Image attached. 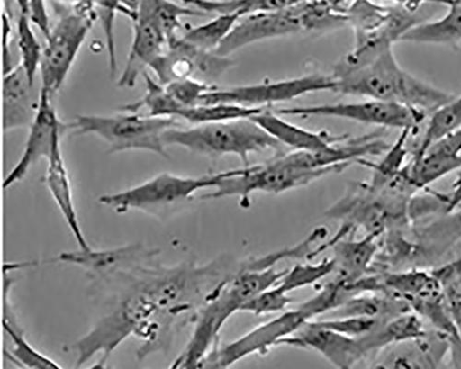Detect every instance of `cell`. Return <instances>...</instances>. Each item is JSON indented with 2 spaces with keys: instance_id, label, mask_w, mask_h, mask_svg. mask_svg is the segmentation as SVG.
<instances>
[{
  "instance_id": "obj_10",
  "label": "cell",
  "mask_w": 461,
  "mask_h": 369,
  "mask_svg": "<svg viewBox=\"0 0 461 369\" xmlns=\"http://www.w3.org/2000/svg\"><path fill=\"white\" fill-rule=\"evenodd\" d=\"M281 116L335 118L382 129L409 130L415 136L429 114L424 111L393 102L367 99L359 103H339L294 106L276 111Z\"/></svg>"
},
{
  "instance_id": "obj_38",
  "label": "cell",
  "mask_w": 461,
  "mask_h": 369,
  "mask_svg": "<svg viewBox=\"0 0 461 369\" xmlns=\"http://www.w3.org/2000/svg\"><path fill=\"white\" fill-rule=\"evenodd\" d=\"M427 152L443 155H461V127L434 142Z\"/></svg>"
},
{
  "instance_id": "obj_7",
  "label": "cell",
  "mask_w": 461,
  "mask_h": 369,
  "mask_svg": "<svg viewBox=\"0 0 461 369\" xmlns=\"http://www.w3.org/2000/svg\"><path fill=\"white\" fill-rule=\"evenodd\" d=\"M179 125L175 118L124 112L113 116L80 115L65 127L74 135L98 136L107 143L109 154L141 150L168 158L163 135Z\"/></svg>"
},
{
  "instance_id": "obj_14",
  "label": "cell",
  "mask_w": 461,
  "mask_h": 369,
  "mask_svg": "<svg viewBox=\"0 0 461 369\" xmlns=\"http://www.w3.org/2000/svg\"><path fill=\"white\" fill-rule=\"evenodd\" d=\"M383 130L385 129L361 137L350 138L322 151H294L279 155L275 159L283 165L307 169L326 168L348 163L358 165L368 157L382 156L389 150L392 144L383 139Z\"/></svg>"
},
{
  "instance_id": "obj_13",
  "label": "cell",
  "mask_w": 461,
  "mask_h": 369,
  "mask_svg": "<svg viewBox=\"0 0 461 369\" xmlns=\"http://www.w3.org/2000/svg\"><path fill=\"white\" fill-rule=\"evenodd\" d=\"M300 32L303 26L296 4L280 11L249 15L239 20L214 53L230 57L254 43Z\"/></svg>"
},
{
  "instance_id": "obj_5",
  "label": "cell",
  "mask_w": 461,
  "mask_h": 369,
  "mask_svg": "<svg viewBox=\"0 0 461 369\" xmlns=\"http://www.w3.org/2000/svg\"><path fill=\"white\" fill-rule=\"evenodd\" d=\"M348 23L355 31L356 44L352 52L335 67L351 69L371 60L383 50L393 48L414 26L425 22L419 13L404 8L382 6L370 0H355L346 9Z\"/></svg>"
},
{
  "instance_id": "obj_12",
  "label": "cell",
  "mask_w": 461,
  "mask_h": 369,
  "mask_svg": "<svg viewBox=\"0 0 461 369\" xmlns=\"http://www.w3.org/2000/svg\"><path fill=\"white\" fill-rule=\"evenodd\" d=\"M336 83L332 76L311 74L303 77L265 82L261 84L216 88L204 94L198 105L229 104L249 107L266 108L273 104L292 101L305 94L334 92Z\"/></svg>"
},
{
  "instance_id": "obj_19",
  "label": "cell",
  "mask_w": 461,
  "mask_h": 369,
  "mask_svg": "<svg viewBox=\"0 0 461 369\" xmlns=\"http://www.w3.org/2000/svg\"><path fill=\"white\" fill-rule=\"evenodd\" d=\"M250 120L282 145L292 148L294 151H322L334 144L350 139L348 134L336 135L326 130L313 131L303 129L285 121L283 116L267 107Z\"/></svg>"
},
{
  "instance_id": "obj_4",
  "label": "cell",
  "mask_w": 461,
  "mask_h": 369,
  "mask_svg": "<svg viewBox=\"0 0 461 369\" xmlns=\"http://www.w3.org/2000/svg\"><path fill=\"white\" fill-rule=\"evenodd\" d=\"M167 147L179 146L203 157H238L249 166V157L267 150L282 151L283 145L250 119L170 128L163 135Z\"/></svg>"
},
{
  "instance_id": "obj_25",
  "label": "cell",
  "mask_w": 461,
  "mask_h": 369,
  "mask_svg": "<svg viewBox=\"0 0 461 369\" xmlns=\"http://www.w3.org/2000/svg\"><path fill=\"white\" fill-rule=\"evenodd\" d=\"M142 77L146 86L145 94L139 101L122 106V112L176 119L183 107L168 94L166 86L153 79L147 71Z\"/></svg>"
},
{
  "instance_id": "obj_8",
  "label": "cell",
  "mask_w": 461,
  "mask_h": 369,
  "mask_svg": "<svg viewBox=\"0 0 461 369\" xmlns=\"http://www.w3.org/2000/svg\"><path fill=\"white\" fill-rule=\"evenodd\" d=\"M354 164H342L335 166L307 169L283 165L276 159L264 165L246 166L230 170L222 178L212 194L200 199L215 200L237 196L242 208H249L253 194L264 193L280 194L305 187L327 176L344 172Z\"/></svg>"
},
{
  "instance_id": "obj_30",
  "label": "cell",
  "mask_w": 461,
  "mask_h": 369,
  "mask_svg": "<svg viewBox=\"0 0 461 369\" xmlns=\"http://www.w3.org/2000/svg\"><path fill=\"white\" fill-rule=\"evenodd\" d=\"M461 127V96L438 108L431 115L426 132L412 153V158L424 155L437 140Z\"/></svg>"
},
{
  "instance_id": "obj_27",
  "label": "cell",
  "mask_w": 461,
  "mask_h": 369,
  "mask_svg": "<svg viewBox=\"0 0 461 369\" xmlns=\"http://www.w3.org/2000/svg\"><path fill=\"white\" fill-rule=\"evenodd\" d=\"M140 13L149 14L156 20L166 37L168 48L178 40L176 32L183 28V17L207 15L199 10L174 4L171 0H144L139 14Z\"/></svg>"
},
{
  "instance_id": "obj_6",
  "label": "cell",
  "mask_w": 461,
  "mask_h": 369,
  "mask_svg": "<svg viewBox=\"0 0 461 369\" xmlns=\"http://www.w3.org/2000/svg\"><path fill=\"white\" fill-rule=\"evenodd\" d=\"M58 20L47 37L41 66L42 90L52 96L64 84L88 33L98 20L95 4L51 2Z\"/></svg>"
},
{
  "instance_id": "obj_17",
  "label": "cell",
  "mask_w": 461,
  "mask_h": 369,
  "mask_svg": "<svg viewBox=\"0 0 461 369\" xmlns=\"http://www.w3.org/2000/svg\"><path fill=\"white\" fill-rule=\"evenodd\" d=\"M283 346L312 349L341 369L351 368L366 358L358 338L339 334L314 320L306 322L294 335L283 340L280 346Z\"/></svg>"
},
{
  "instance_id": "obj_24",
  "label": "cell",
  "mask_w": 461,
  "mask_h": 369,
  "mask_svg": "<svg viewBox=\"0 0 461 369\" xmlns=\"http://www.w3.org/2000/svg\"><path fill=\"white\" fill-rule=\"evenodd\" d=\"M180 2L185 6L206 14L237 15L241 19L256 14L284 10L303 0H180Z\"/></svg>"
},
{
  "instance_id": "obj_36",
  "label": "cell",
  "mask_w": 461,
  "mask_h": 369,
  "mask_svg": "<svg viewBox=\"0 0 461 369\" xmlns=\"http://www.w3.org/2000/svg\"><path fill=\"white\" fill-rule=\"evenodd\" d=\"M165 86L168 94L182 107L198 105L204 94L217 88L194 77L175 80Z\"/></svg>"
},
{
  "instance_id": "obj_20",
  "label": "cell",
  "mask_w": 461,
  "mask_h": 369,
  "mask_svg": "<svg viewBox=\"0 0 461 369\" xmlns=\"http://www.w3.org/2000/svg\"><path fill=\"white\" fill-rule=\"evenodd\" d=\"M376 238L375 236L366 235L360 239H344L335 235L328 243L319 247L321 253L329 248H333L335 279L342 283L346 290L370 274L378 250Z\"/></svg>"
},
{
  "instance_id": "obj_33",
  "label": "cell",
  "mask_w": 461,
  "mask_h": 369,
  "mask_svg": "<svg viewBox=\"0 0 461 369\" xmlns=\"http://www.w3.org/2000/svg\"><path fill=\"white\" fill-rule=\"evenodd\" d=\"M17 36L21 56L20 64L33 86L36 73L41 69L44 50L36 39L31 21L24 15L20 14L17 23Z\"/></svg>"
},
{
  "instance_id": "obj_43",
  "label": "cell",
  "mask_w": 461,
  "mask_h": 369,
  "mask_svg": "<svg viewBox=\"0 0 461 369\" xmlns=\"http://www.w3.org/2000/svg\"><path fill=\"white\" fill-rule=\"evenodd\" d=\"M50 2L67 4H97L98 0H50Z\"/></svg>"
},
{
  "instance_id": "obj_40",
  "label": "cell",
  "mask_w": 461,
  "mask_h": 369,
  "mask_svg": "<svg viewBox=\"0 0 461 369\" xmlns=\"http://www.w3.org/2000/svg\"><path fill=\"white\" fill-rule=\"evenodd\" d=\"M447 356L450 367L461 368V335L459 332L448 337Z\"/></svg>"
},
{
  "instance_id": "obj_18",
  "label": "cell",
  "mask_w": 461,
  "mask_h": 369,
  "mask_svg": "<svg viewBox=\"0 0 461 369\" xmlns=\"http://www.w3.org/2000/svg\"><path fill=\"white\" fill-rule=\"evenodd\" d=\"M133 42L126 67L118 82L122 88H133L138 77L142 76L146 68H150L165 53L164 48L167 46L164 33L149 14H139L133 22Z\"/></svg>"
},
{
  "instance_id": "obj_32",
  "label": "cell",
  "mask_w": 461,
  "mask_h": 369,
  "mask_svg": "<svg viewBox=\"0 0 461 369\" xmlns=\"http://www.w3.org/2000/svg\"><path fill=\"white\" fill-rule=\"evenodd\" d=\"M333 256L326 257L318 264L296 265L287 270L277 284L285 292L290 293L298 289L313 285L335 272Z\"/></svg>"
},
{
  "instance_id": "obj_11",
  "label": "cell",
  "mask_w": 461,
  "mask_h": 369,
  "mask_svg": "<svg viewBox=\"0 0 461 369\" xmlns=\"http://www.w3.org/2000/svg\"><path fill=\"white\" fill-rule=\"evenodd\" d=\"M312 319L300 306L282 312L279 317L254 328L240 338L223 346H216L197 368H226L252 355H265L272 347L280 346L283 340Z\"/></svg>"
},
{
  "instance_id": "obj_1",
  "label": "cell",
  "mask_w": 461,
  "mask_h": 369,
  "mask_svg": "<svg viewBox=\"0 0 461 369\" xmlns=\"http://www.w3.org/2000/svg\"><path fill=\"white\" fill-rule=\"evenodd\" d=\"M224 279L219 260L205 266L194 262L165 267L156 261L107 278L96 284L114 290L112 309L71 350L76 366H82L98 353L104 364L113 350L135 336L143 344L139 360L153 353L167 351L175 328L198 311Z\"/></svg>"
},
{
  "instance_id": "obj_28",
  "label": "cell",
  "mask_w": 461,
  "mask_h": 369,
  "mask_svg": "<svg viewBox=\"0 0 461 369\" xmlns=\"http://www.w3.org/2000/svg\"><path fill=\"white\" fill-rule=\"evenodd\" d=\"M263 108L237 104H217L183 107L176 118L197 125L212 122H222L240 119H250L261 112Z\"/></svg>"
},
{
  "instance_id": "obj_15",
  "label": "cell",
  "mask_w": 461,
  "mask_h": 369,
  "mask_svg": "<svg viewBox=\"0 0 461 369\" xmlns=\"http://www.w3.org/2000/svg\"><path fill=\"white\" fill-rule=\"evenodd\" d=\"M63 129L66 130L65 125L59 121L52 104V95L41 89L40 104L30 125L23 153L5 180L4 189L7 190L23 180L38 161L50 158L55 142L60 138Z\"/></svg>"
},
{
  "instance_id": "obj_16",
  "label": "cell",
  "mask_w": 461,
  "mask_h": 369,
  "mask_svg": "<svg viewBox=\"0 0 461 369\" xmlns=\"http://www.w3.org/2000/svg\"><path fill=\"white\" fill-rule=\"evenodd\" d=\"M160 254L158 248L143 244H133L105 250L64 252L59 261L83 268L94 283L122 272L156 261Z\"/></svg>"
},
{
  "instance_id": "obj_34",
  "label": "cell",
  "mask_w": 461,
  "mask_h": 369,
  "mask_svg": "<svg viewBox=\"0 0 461 369\" xmlns=\"http://www.w3.org/2000/svg\"><path fill=\"white\" fill-rule=\"evenodd\" d=\"M292 302L289 293L276 284L256 294L243 307L241 312L256 316L285 312Z\"/></svg>"
},
{
  "instance_id": "obj_22",
  "label": "cell",
  "mask_w": 461,
  "mask_h": 369,
  "mask_svg": "<svg viewBox=\"0 0 461 369\" xmlns=\"http://www.w3.org/2000/svg\"><path fill=\"white\" fill-rule=\"evenodd\" d=\"M32 87L21 64L5 72L4 81L5 131L31 125L32 122L38 108V104L34 105L32 100Z\"/></svg>"
},
{
  "instance_id": "obj_37",
  "label": "cell",
  "mask_w": 461,
  "mask_h": 369,
  "mask_svg": "<svg viewBox=\"0 0 461 369\" xmlns=\"http://www.w3.org/2000/svg\"><path fill=\"white\" fill-rule=\"evenodd\" d=\"M431 272L444 288L461 285V255L456 257L455 260L438 266Z\"/></svg>"
},
{
  "instance_id": "obj_9",
  "label": "cell",
  "mask_w": 461,
  "mask_h": 369,
  "mask_svg": "<svg viewBox=\"0 0 461 369\" xmlns=\"http://www.w3.org/2000/svg\"><path fill=\"white\" fill-rule=\"evenodd\" d=\"M230 171L198 177L163 173L124 192L102 196L99 202L118 213L138 210L158 217L167 216L194 200L199 192L214 190Z\"/></svg>"
},
{
  "instance_id": "obj_29",
  "label": "cell",
  "mask_w": 461,
  "mask_h": 369,
  "mask_svg": "<svg viewBox=\"0 0 461 369\" xmlns=\"http://www.w3.org/2000/svg\"><path fill=\"white\" fill-rule=\"evenodd\" d=\"M240 19L237 15H217L206 23L187 30L181 40L197 50L214 52Z\"/></svg>"
},
{
  "instance_id": "obj_3",
  "label": "cell",
  "mask_w": 461,
  "mask_h": 369,
  "mask_svg": "<svg viewBox=\"0 0 461 369\" xmlns=\"http://www.w3.org/2000/svg\"><path fill=\"white\" fill-rule=\"evenodd\" d=\"M287 270L276 267L239 273L222 283L198 311L194 334L174 368H195L219 345L221 330L230 317L241 312L256 294L277 284Z\"/></svg>"
},
{
  "instance_id": "obj_26",
  "label": "cell",
  "mask_w": 461,
  "mask_h": 369,
  "mask_svg": "<svg viewBox=\"0 0 461 369\" xmlns=\"http://www.w3.org/2000/svg\"><path fill=\"white\" fill-rule=\"evenodd\" d=\"M418 237L434 255L441 256L461 241V209H456L432 223L420 228Z\"/></svg>"
},
{
  "instance_id": "obj_23",
  "label": "cell",
  "mask_w": 461,
  "mask_h": 369,
  "mask_svg": "<svg viewBox=\"0 0 461 369\" xmlns=\"http://www.w3.org/2000/svg\"><path fill=\"white\" fill-rule=\"evenodd\" d=\"M442 18L422 22L411 29L401 42L443 45L456 49L461 43V0H454Z\"/></svg>"
},
{
  "instance_id": "obj_39",
  "label": "cell",
  "mask_w": 461,
  "mask_h": 369,
  "mask_svg": "<svg viewBox=\"0 0 461 369\" xmlns=\"http://www.w3.org/2000/svg\"><path fill=\"white\" fill-rule=\"evenodd\" d=\"M391 2L411 13H419L422 6L426 4H437L448 7L454 3V0H391Z\"/></svg>"
},
{
  "instance_id": "obj_42",
  "label": "cell",
  "mask_w": 461,
  "mask_h": 369,
  "mask_svg": "<svg viewBox=\"0 0 461 369\" xmlns=\"http://www.w3.org/2000/svg\"><path fill=\"white\" fill-rule=\"evenodd\" d=\"M322 2L326 3L330 6L338 9V10H346L345 5H351L355 0H322Z\"/></svg>"
},
{
  "instance_id": "obj_35",
  "label": "cell",
  "mask_w": 461,
  "mask_h": 369,
  "mask_svg": "<svg viewBox=\"0 0 461 369\" xmlns=\"http://www.w3.org/2000/svg\"><path fill=\"white\" fill-rule=\"evenodd\" d=\"M387 321L388 320L363 317L325 318L315 320L318 325L323 328L353 338L366 336Z\"/></svg>"
},
{
  "instance_id": "obj_41",
  "label": "cell",
  "mask_w": 461,
  "mask_h": 369,
  "mask_svg": "<svg viewBox=\"0 0 461 369\" xmlns=\"http://www.w3.org/2000/svg\"><path fill=\"white\" fill-rule=\"evenodd\" d=\"M461 205V169L457 171L456 177L452 184L450 194H447L445 213L457 209Z\"/></svg>"
},
{
  "instance_id": "obj_21",
  "label": "cell",
  "mask_w": 461,
  "mask_h": 369,
  "mask_svg": "<svg viewBox=\"0 0 461 369\" xmlns=\"http://www.w3.org/2000/svg\"><path fill=\"white\" fill-rule=\"evenodd\" d=\"M48 161L47 186L80 248L90 250L92 248L83 233L75 210L70 179L61 153L60 138L55 142L52 154Z\"/></svg>"
},
{
  "instance_id": "obj_31",
  "label": "cell",
  "mask_w": 461,
  "mask_h": 369,
  "mask_svg": "<svg viewBox=\"0 0 461 369\" xmlns=\"http://www.w3.org/2000/svg\"><path fill=\"white\" fill-rule=\"evenodd\" d=\"M8 306L5 303L4 328L14 342V349L6 353L11 360L28 368H62L56 361L38 352L24 338L22 330L16 326Z\"/></svg>"
},
{
  "instance_id": "obj_2",
  "label": "cell",
  "mask_w": 461,
  "mask_h": 369,
  "mask_svg": "<svg viewBox=\"0 0 461 369\" xmlns=\"http://www.w3.org/2000/svg\"><path fill=\"white\" fill-rule=\"evenodd\" d=\"M332 77L334 93L397 103L424 111L429 116L456 97L402 68L393 48L357 68L334 69Z\"/></svg>"
}]
</instances>
